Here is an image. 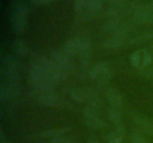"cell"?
Listing matches in <instances>:
<instances>
[{
    "instance_id": "obj_1",
    "label": "cell",
    "mask_w": 153,
    "mask_h": 143,
    "mask_svg": "<svg viewBox=\"0 0 153 143\" xmlns=\"http://www.w3.org/2000/svg\"><path fill=\"white\" fill-rule=\"evenodd\" d=\"M64 52L69 56L80 55L84 63L87 64L91 57V42L86 37H73L64 43Z\"/></svg>"
},
{
    "instance_id": "obj_2",
    "label": "cell",
    "mask_w": 153,
    "mask_h": 143,
    "mask_svg": "<svg viewBox=\"0 0 153 143\" xmlns=\"http://www.w3.org/2000/svg\"><path fill=\"white\" fill-rule=\"evenodd\" d=\"M28 81L34 91L40 90L46 88H54L55 83L48 75L45 70L37 64L31 66L28 74Z\"/></svg>"
},
{
    "instance_id": "obj_3",
    "label": "cell",
    "mask_w": 153,
    "mask_h": 143,
    "mask_svg": "<svg viewBox=\"0 0 153 143\" xmlns=\"http://www.w3.org/2000/svg\"><path fill=\"white\" fill-rule=\"evenodd\" d=\"M131 13L134 23L151 25L153 24V1L144 3H132Z\"/></svg>"
},
{
    "instance_id": "obj_4",
    "label": "cell",
    "mask_w": 153,
    "mask_h": 143,
    "mask_svg": "<svg viewBox=\"0 0 153 143\" xmlns=\"http://www.w3.org/2000/svg\"><path fill=\"white\" fill-rule=\"evenodd\" d=\"M35 64L41 66L55 83L63 81L67 78L68 74L52 59L37 56L35 59Z\"/></svg>"
},
{
    "instance_id": "obj_5",
    "label": "cell",
    "mask_w": 153,
    "mask_h": 143,
    "mask_svg": "<svg viewBox=\"0 0 153 143\" xmlns=\"http://www.w3.org/2000/svg\"><path fill=\"white\" fill-rule=\"evenodd\" d=\"M112 71V66L109 63L98 62L90 69L89 77L100 85H104L110 80Z\"/></svg>"
},
{
    "instance_id": "obj_6",
    "label": "cell",
    "mask_w": 153,
    "mask_h": 143,
    "mask_svg": "<svg viewBox=\"0 0 153 143\" xmlns=\"http://www.w3.org/2000/svg\"><path fill=\"white\" fill-rule=\"evenodd\" d=\"M12 11L11 25L16 33H22L26 27L27 17L28 15V7L26 4H18L13 5Z\"/></svg>"
},
{
    "instance_id": "obj_7",
    "label": "cell",
    "mask_w": 153,
    "mask_h": 143,
    "mask_svg": "<svg viewBox=\"0 0 153 143\" xmlns=\"http://www.w3.org/2000/svg\"><path fill=\"white\" fill-rule=\"evenodd\" d=\"M34 95L37 104L43 107H56L61 102L59 97L54 88H46L34 91Z\"/></svg>"
},
{
    "instance_id": "obj_8",
    "label": "cell",
    "mask_w": 153,
    "mask_h": 143,
    "mask_svg": "<svg viewBox=\"0 0 153 143\" xmlns=\"http://www.w3.org/2000/svg\"><path fill=\"white\" fill-rule=\"evenodd\" d=\"M131 65L141 70L152 64V58L150 54L145 49H138L131 54L130 57Z\"/></svg>"
},
{
    "instance_id": "obj_9",
    "label": "cell",
    "mask_w": 153,
    "mask_h": 143,
    "mask_svg": "<svg viewBox=\"0 0 153 143\" xmlns=\"http://www.w3.org/2000/svg\"><path fill=\"white\" fill-rule=\"evenodd\" d=\"M69 55L63 51H55L52 53V60L58 63L66 72L68 74L73 72L75 69V66L70 59Z\"/></svg>"
},
{
    "instance_id": "obj_10",
    "label": "cell",
    "mask_w": 153,
    "mask_h": 143,
    "mask_svg": "<svg viewBox=\"0 0 153 143\" xmlns=\"http://www.w3.org/2000/svg\"><path fill=\"white\" fill-rule=\"evenodd\" d=\"M106 97L108 103L110 104L111 107L120 109L123 104V98L119 92L114 89H110L107 91Z\"/></svg>"
},
{
    "instance_id": "obj_11",
    "label": "cell",
    "mask_w": 153,
    "mask_h": 143,
    "mask_svg": "<svg viewBox=\"0 0 153 143\" xmlns=\"http://www.w3.org/2000/svg\"><path fill=\"white\" fill-rule=\"evenodd\" d=\"M126 37L121 35H111L104 42L103 47L108 50H113L118 49L124 44Z\"/></svg>"
},
{
    "instance_id": "obj_12",
    "label": "cell",
    "mask_w": 153,
    "mask_h": 143,
    "mask_svg": "<svg viewBox=\"0 0 153 143\" xmlns=\"http://www.w3.org/2000/svg\"><path fill=\"white\" fill-rule=\"evenodd\" d=\"M153 38V29L152 28H149L144 31H141L138 34L135 36L134 38H132L130 41L131 45L134 46H138V45L143 44L147 42H150Z\"/></svg>"
},
{
    "instance_id": "obj_13",
    "label": "cell",
    "mask_w": 153,
    "mask_h": 143,
    "mask_svg": "<svg viewBox=\"0 0 153 143\" xmlns=\"http://www.w3.org/2000/svg\"><path fill=\"white\" fill-rule=\"evenodd\" d=\"M5 74L8 79L9 82L11 84H14L15 82L18 80L17 67L13 60L7 61L5 66Z\"/></svg>"
},
{
    "instance_id": "obj_14",
    "label": "cell",
    "mask_w": 153,
    "mask_h": 143,
    "mask_svg": "<svg viewBox=\"0 0 153 143\" xmlns=\"http://www.w3.org/2000/svg\"><path fill=\"white\" fill-rule=\"evenodd\" d=\"M68 128H52V129L46 130H43V132L40 133V136L43 138H49V139H56L58 137H61L64 136V134L68 131Z\"/></svg>"
},
{
    "instance_id": "obj_15",
    "label": "cell",
    "mask_w": 153,
    "mask_h": 143,
    "mask_svg": "<svg viewBox=\"0 0 153 143\" xmlns=\"http://www.w3.org/2000/svg\"><path fill=\"white\" fill-rule=\"evenodd\" d=\"M67 93L69 96L77 102H84L86 101V95L85 91L76 87H69L67 89Z\"/></svg>"
},
{
    "instance_id": "obj_16",
    "label": "cell",
    "mask_w": 153,
    "mask_h": 143,
    "mask_svg": "<svg viewBox=\"0 0 153 143\" xmlns=\"http://www.w3.org/2000/svg\"><path fill=\"white\" fill-rule=\"evenodd\" d=\"M136 123L140 127V130L148 133H153V121L149 119L137 117L135 119Z\"/></svg>"
},
{
    "instance_id": "obj_17",
    "label": "cell",
    "mask_w": 153,
    "mask_h": 143,
    "mask_svg": "<svg viewBox=\"0 0 153 143\" xmlns=\"http://www.w3.org/2000/svg\"><path fill=\"white\" fill-rule=\"evenodd\" d=\"M105 1V0H88L85 10H87L88 13L94 14L101 10Z\"/></svg>"
},
{
    "instance_id": "obj_18",
    "label": "cell",
    "mask_w": 153,
    "mask_h": 143,
    "mask_svg": "<svg viewBox=\"0 0 153 143\" xmlns=\"http://www.w3.org/2000/svg\"><path fill=\"white\" fill-rule=\"evenodd\" d=\"M85 92L86 95V100L88 101L89 104L95 107H100V98L97 91L92 88H88L85 89Z\"/></svg>"
},
{
    "instance_id": "obj_19",
    "label": "cell",
    "mask_w": 153,
    "mask_h": 143,
    "mask_svg": "<svg viewBox=\"0 0 153 143\" xmlns=\"http://www.w3.org/2000/svg\"><path fill=\"white\" fill-rule=\"evenodd\" d=\"M125 134V128L123 125H120V126L117 127L116 129L108 133V134L106 136V139L108 142H110L114 139H123Z\"/></svg>"
},
{
    "instance_id": "obj_20",
    "label": "cell",
    "mask_w": 153,
    "mask_h": 143,
    "mask_svg": "<svg viewBox=\"0 0 153 143\" xmlns=\"http://www.w3.org/2000/svg\"><path fill=\"white\" fill-rule=\"evenodd\" d=\"M85 122L88 127L94 128V129H103L106 127V124L102 119L99 117V116L86 119Z\"/></svg>"
},
{
    "instance_id": "obj_21",
    "label": "cell",
    "mask_w": 153,
    "mask_h": 143,
    "mask_svg": "<svg viewBox=\"0 0 153 143\" xmlns=\"http://www.w3.org/2000/svg\"><path fill=\"white\" fill-rule=\"evenodd\" d=\"M108 117L110 120L117 126L122 125V116L119 109L111 107L108 110Z\"/></svg>"
},
{
    "instance_id": "obj_22",
    "label": "cell",
    "mask_w": 153,
    "mask_h": 143,
    "mask_svg": "<svg viewBox=\"0 0 153 143\" xmlns=\"http://www.w3.org/2000/svg\"><path fill=\"white\" fill-rule=\"evenodd\" d=\"M98 109L99 107L91 105V104L87 106V107L83 110V113H84V116H85V119H89V118L94 117V116H99Z\"/></svg>"
},
{
    "instance_id": "obj_23",
    "label": "cell",
    "mask_w": 153,
    "mask_h": 143,
    "mask_svg": "<svg viewBox=\"0 0 153 143\" xmlns=\"http://www.w3.org/2000/svg\"><path fill=\"white\" fill-rule=\"evenodd\" d=\"M131 139L132 143H146V139L143 133L139 130H134L131 133Z\"/></svg>"
},
{
    "instance_id": "obj_24",
    "label": "cell",
    "mask_w": 153,
    "mask_h": 143,
    "mask_svg": "<svg viewBox=\"0 0 153 143\" xmlns=\"http://www.w3.org/2000/svg\"><path fill=\"white\" fill-rule=\"evenodd\" d=\"M13 50L17 55H24L27 52V46L22 40H17L13 46Z\"/></svg>"
},
{
    "instance_id": "obj_25",
    "label": "cell",
    "mask_w": 153,
    "mask_h": 143,
    "mask_svg": "<svg viewBox=\"0 0 153 143\" xmlns=\"http://www.w3.org/2000/svg\"><path fill=\"white\" fill-rule=\"evenodd\" d=\"M140 75L145 78L153 79V64H150L140 70Z\"/></svg>"
},
{
    "instance_id": "obj_26",
    "label": "cell",
    "mask_w": 153,
    "mask_h": 143,
    "mask_svg": "<svg viewBox=\"0 0 153 143\" xmlns=\"http://www.w3.org/2000/svg\"><path fill=\"white\" fill-rule=\"evenodd\" d=\"M88 0H74V9L76 13H81L85 10Z\"/></svg>"
},
{
    "instance_id": "obj_27",
    "label": "cell",
    "mask_w": 153,
    "mask_h": 143,
    "mask_svg": "<svg viewBox=\"0 0 153 143\" xmlns=\"http://www.w3.org/2000/svg\"><path fill=\"white\" fill-rule=\"evenodd\" d=\"M50 143H72L71 139L67 136H61L51 140Z\"/></svg>"
},
{
    "instance_id": "obj_28",
    "label": "cell",
    "mask_w": 153,
    "mask_h": 143,
    "mask_svg": "<svg viewBox=\"0 0 153 143\" xmlns=\"http://www.w3.org/2000/svg\"><path fill=\"white\" fill-rule=\"evenodd\" d=\"M58 1L59 0H31L33 4H37V5H46V4H52Z\"/></svg>"
},
{
    "instance_id": "obj_29",
    "label": "cell",
    "mask_w": 153,
    "mask_h": 143,
    "mask_svg": "<svg viewBox=\"0 0 153 143\" xmlns=\"http://www.w3.org/2000/svg\"><path fill=\"white\" fill-rule=\"evenodd\" d=\"M105 1L109 3L110 5H118V4H124L129 2V0H105Z\"/></svg>"
},
{
    "instance_id": "obj_30",
    "label": "cell",
    "mask_w": 153,
    "mask_h": 143,
    "mask_svg": "<svg viewBox=\"0 0 153 143\" xmlns=\"http://www.w3.org/2000/svg\"><path fill=\"white\" fill-rule=\"evenodd\" d=\"M122 140L123 139H114L108 142V143H122Z\"/></svg>"
},
{
    "instance_id": "obj_31",
    "label": "cell",
    "mask_w": 153,
    "mask_h": 143,
    "mask_svg": "<svg viewBox=\"0 0 153 143\" xmlns=\"http://www.w3.org/2000/svg\"><path fill=\"white\" fill-rule=\"evenodd\" d=\"M149 49H150L151 51L153 52V40L152 41H151L150 44H149Z\"/></svg>"
},
{
    "instance_id": "obj_32",
    "label": "cell",
    "mask_w": 153,
    "mask_h": 143,
    "mask_svg": "<svg viewBox=\"0 0 153 143\" xmlns=\"http://www.w3.org/2000/svg\"><path fill=\"white\" fill-rule=\"evenodd\" d=\"M88 143H100V142H99L98 141H96V140H93V141L89 142H88Z\"/></svg>"
},
{
    "instance_id": "obj_33",
    "label": "cell",
    "mask_w": 153,
    "mask_h": 143,
    "mask_svg": "<svg viewBox=\"0 0 153 143\" xmlns=\"http://www.w3.org/2000/svg\"><path fill=\"white\" fill-rule=\"evenodd\" d=\"M19 1H21V0H19Z\"/></svg>"
}]
</instances>
